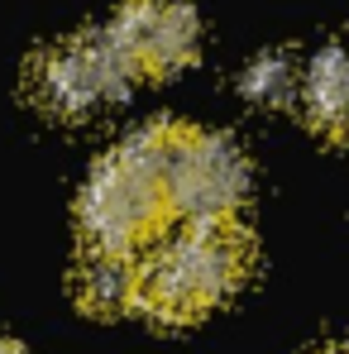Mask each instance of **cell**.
<instances>
[{"label": "cell", "instance_id": "obj_1", "mask_svg": "<svg viewBox=\"0 0 349 354\" xmlns=\"http://www.w3.org/2000/svg\"><path fill=\"white\" fill-rule=\"evenodd\" d=\"M168 139H173V124L134 129L120 149H111L91 168L82 196H77V221H82L86 249L134 259L139 244H149L163 230V221L173 216L168 187H163Z\"/></svg>", "mask_w": 349, "mask_h": 354}, {"label": "cell", "instance_id": "obj_2", "mask_svg": "<svg viewBox=\"0 0 349 354\" xmlns=\"http://www.w3.org/2000/svg\"><path fill=\"white\" fill-rule=\"evenodd\" d=\"M254 263V244L239 221H206L173 235L139 263V306L163 326H191L239 292Z\"/></svg>", "mask_w": 349, "mask_h": 354}, {"label": "cell", "instance_id": "obj_3", "mask_svg": "<svg viewBox=\"0 0 349 354\" xmlns=\"http://www.w3.org/2000/svg\"><path fill=\"white\" fill-rule=\"evenodd\" d=\"M163 187H168L173 216H182L187 225L234 221L249 196V158L239 153L230 134L173 124Z\"/></svg>", "mask_w": 349, "mask_h": 354}, {"label": "cell", "instance_id": "obj_4", "mask_svg": "<svg viewBox=\"0 0 349 354\" xmlns=\"http://www.w3.org/2000/svg\"><path fill=\"white\" fill-rule=\"evenodd\" d=\"M129 82H134V72L120 58V48L106 39V29L82 34V39H62L29 62L34 106L58 120H82L101 106H111L129 91Z\"/></svg>", "mask_w": 349, "mask_h": 354}, {"label": "cell", "instance_id": "obj_5", "mask_svg": "<svg viewBox=\"0 0 349 354\" xmlns=\"http://www.w3.org/2000/svg\"><path fill=\"white\" fill-rule=\"evenodd\" d=\"M106 39L120 48L134 77H173L201 48V19L187 0H124Z\"/></svg>", "mask_w": 349, "mask_h": 354}, {"label": "cell", "instance_id": "obj_6", "mask_svg": "<svg viewBox=\"0 0 349 354\" xmlns=\"http://www.w3.org/2000/svg\"><path fill=\"white\" fill-rule=\"evenodd\" d=\"M296 91H301L306 120L321 134L349 144V48H321L306 62Z\"/></svg>", "mask_w": 349, "mask_h": 354}, {"label": "cell", "instance_id": "obj_7", "mask_svg": "<svg viewBox=\"0 0 349 354\" xmlns=\"http://www.w3.org/2000/svg\"><path fill=\"white\" fill-rule=\"evenodd\" d=\"M77 301L91 316H124L139 306V263L129 254H106V249H86L77 263Z\"/></svg>", "mask_w": 349, "mask_h": 354}, {"label": "cell", "instance_id": "obj_8", "mask_svg": "<svg viewBox=\"0 0 349 354\" xmlns=\"http://www.w3.org/2000/svg\"><path fill=\"white\" fill-rule=\"evenodd\" d=\"M244 96L249 101H258V106H283L292 91L301 86V77H296V67H292L287 53H258V58L249 62V72H244Z\"/></svg>", "mask_w": 349, "mask_h": 354}, {"label": "cell", "instance_id": "obj_9", "mask_svg": "<svg viewBox=\"0 0 349 354\" xmlns=\"http://www.w3.org/2000/svg\"><path fill=\"white\" fill-rule=\"evenodd\" d=\"M0 354H19V345H15L10 335H0Z\"/></svg>", "mask_w": 349, "mask_h": 354}, {"label": "cell", "instance_id": "obj_10", "mask_svg": "<svg viewBox=\"0 0 349 354\" xmlns=\"http://www.w3.org/2000/svg\"><path fill=\"white\" fill-rule=\"evenodd\" d=\"M321 354H349V345H330V350H321Z\"/></svg>", "mask_w": 349, "mask_h": 354}]
</instances>
